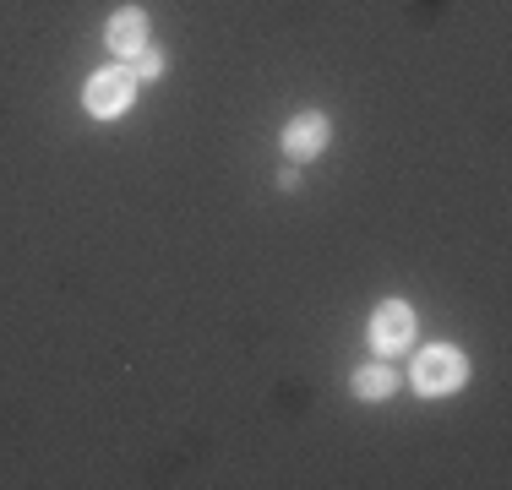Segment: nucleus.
Returning <instances> with one entry per match:
<instances>
[{
	"instance_id": "nucleus-1",
	"label": "nucleus",
	"mask_w": 512,
	"mask_h": 490,
	"mask_svg": "<svg viewBox=\"0 0 512 490\" xmlns=\"http://www.w3.org/2000/svg\"><path fill=\"white\" fill-rule=\"evenodd\" d=\"M409 382H414L420 398H447V392H458L463 382H469V360H463V349H453V343H436V349L414 354Z\"/></svg>"
},
{
	"instance_id": "nucleus-2",
	"label": "nucleus",
	"mask_w": 512,
	"mask_h": 490,
	"mask_svg": "<svg viewBox=\"0 0 512 490\" xmlns=\"http://www.w3.org/2000/svg\"><path fill=\"white\" fill-rule=\"evenodd\" d=\"M131 98H137V71L131 66H109V71H93L88 77V93H82V104H88L93 120H115L131 109Z\"/></svg>"
},
{
	"instance_id": "nucleus-3",
	"label": "nucleus",
	"mask_w": 512,
	"mask_h": 490,
	"mask_svg": "<svg viewBox=\"0 0 512 490\" xmlns=\"http://www.w3.org/2000/svg\"><path fill=\"white\" fill-rule=\"evenodd\" d=\"M414 343V311L404 300H387L371 311V349L382 354V360H393L398 349H409Z\"/></svg>"
},
{
	"instance_id": "nucleus-4",
	"label": "nucleus",
	"mask_w": 512,
	"mask_h": 490,
	"mask_svg": "<svg viewBox=\"0 0 512 490\" xmlns=\"http://www.w3.org/2000/svg\"><path fill=\"white\" fill-rule=\"evenodd\" d=\"M327 131H333V126H327L322 109H300V115L284 126V153L289 158H316L327 147Z\"/></svg>"
},
{
	"instance_id": "nucleus-5",
	"label": "nucleus",
	"mask_w": 512,
	"mask_h": 490,
	"mask_svg": "<svg viewBox=\"0 0 512 490\" xmlns=\"http://www.w3.org/2000/svg\"><path fill=\"white\" fill-rule=\"evenodd\" d=\"M104 44L115 49V55H137V49H148V11H137V6H120L115 17H109V28H104Z\"/></svg>"
},
{
	"instance_id": "nucleus-6",
	"label": "nucleus",
	"mask_w": 512,
	"mask_h": 490,
	"mask_svg": "<svg viewBox=\"0 0 512 490\" xmlns=\"http://www.w3.org/2000/svg\"><path fill=\"white\" fill-rule=\"evenodd\" d=\"M398 392V365L393 360H365L360 371H355V398H365V403H382V398H393Z\"/></svg>"
},
{
	"instance_id": "nucleus-7",
	"label": "nucleus",
	"mask_w": 512,
	"mask_h": 490,
	"mask_svg": "<svg viewBox=\"0 0 512 490\" xmlns=\"http://www.w3.org/2000/svg\"><path fill=\"white\" fill-rule=\"evenodd\" d=\"M137 82H148V77H158V71H164V55H158V49H137Z\"/></svg>"
}]
</instances>
